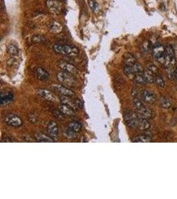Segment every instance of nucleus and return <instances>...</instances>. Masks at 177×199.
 <instances>
[{"label":"nucleus","instance_id":"obj_26","mask_svg":"<svg viewBox=\"0 0 177 199\" xmlns=\"http://www.w3.org/2000/svg\"><path fill=\"white\" fill-rule=\"evenodd\" d=\"M143 74H144L145 79L147 80V83H153L154 82V74H153L152 72L148 71L147 69H146Z\"/></svg>","mask_w":177,"mask_h":199},{"label":"nucleus","instance_id":"obj_15","mask_svg":"<svg viewBox=\"0 0 177 199\" xmlns=\"http://www.w3.org/2000/svg\"><path fill=\"white\" fill-rule=\"evenodd\" d=\"M150 126V123L149 122L147 118H145V117L139 114V122L138 125H137V128L140 130H147L148 129H149Z\"/></svg>","mask_w":177,"mask_h":199},{"label":"nucleus","instance_id":"obj_8","mask_svg":"<svg viewBox=\"0 0 177 199\" xmlns=\"http://www.w3.org/2000/svg\"><path fill=\"white\" fill-rule=\"evenodd\" d=\"M36 93L39 96L42 97L43 98L49 101V102H56L58 100L57 96L53 94V92L48 90L47 89H39L36 91Z\"/></svg>","mask_w":177,"mask_h":199},{"label":"nucleus","instance_id":"obj_11","mask_svg":"<svg viewBox=\"0 0 177 199\" xmlns=\"http://www.w3.org/2000/svg\"><path fill=\"white\" fill-rule=\"evenodd\" d=\"M35 75L39 80L43 81V82L49 80L50 78L49 72L45 69L41 68V67H37L35 69Z\"/></svg>","mask_w":177,"mask_h":199},{"label":"nucleus","instance_id":"obj_28","mask_svg":"<svg viewBox=\"0 0 177 199\" xmlns=\"http://www.w3.org/2000/svg\"><path fill=\"white\" fill-rule=\"evenodd\" d=\"M154 82L157 84V85L159 88H164L165 87V82L162 78L159 75H156L154 77Z\"/></svg>","mask_w":177,"mask_h":199},{"label":"nucleus","instance_id":"obj_27","mask_svg":"<svg viewBox=\"0 0 177 199\" xmlns=\"http://www.w3.org/2000/svg\"><path fill=\"white\" fill-rule=\"evenodd\" d=\"M160 105L161 106L162 108H169L171 106V102L170 101L168 100L167 98L162 96L160 98Z\"/></svg>","mask_w":177,"mask_h":199},{"label":"nucleus","instance_id":"obj_10","mask_svg":"<svg viewBox=\"0 0 177 199\" xmlns=\"http://www.w3.org/2000/svg\"><path fill=\"white\" fill-rule=\"evenodd\" d=\"M52 88L57 91L58 93L60 94L62 96H66L69 97H73L75 96V93L71 89L65 87L61 85L56 84V85H52Z\"/></svg>","mask_w":177,"mask_h":199},{"label":"nucleus","instance_id":"obj_6","mask_svg":"<svg viewBox=\"0 0 177 199\" xmlns=\"http://www.w3.org/2000/svg\"><path fill=\"white\" fill-rule=\"evenodd\" d=\"M60 102L63 104L69 106L74 110H76L77 108H82V104H80L79 100H74L72 99V97L63 96L60 97Z\"/></svg>","mask_w":177,"mask_h":199},{"label":"nucleus","instance_id":"obj_24","mask_svg":"<svg viewBox=\"0 0 177 199\" xmlns=\"http://www.w3.org/2000/svg\"><path fill=\"white\" fill-rule=\"evenodd\" d=\"M7 52L11 56H16L18 55L19 53V49L17 47L13 44H10L9 46L7 47Z\"/></svg>","mask_w":177,"mask_h":199},{"label":"nucleus","instance_id":"obj_14","mask_svg":"<svg viewBox=\"0 0 177 199\" xmlns=\"http://www.w3.org/2000/svg\"><path fill=\"white\" fill-rule=\"evenodd\" d=\"M48 29L50 32L54 33V34H58L63 31V27L62 25L57 21H52L48 25Z\"/></svg>","mask_w":177,"mask_h":199},{"label":"nucleus","instance_id":"obj_3","mask_svg":"<svg viewBox=\"0 0 177 199\" xmlns=\"http://www.w3.org/2000/svg\"><path fill=\"white\" fill-rule=\"evenodd\" d=\"M124 120L128 126L133 128H137L139 122V114L131 111H127L124 114Z\"/></svg>","mask_w":177,"mask_h":199},{"label":"nucleus","instance_id":"obj_7","mask_svg":"<svg viewBox=\"0 0 177 199\" xmlns=\"http://www.w3.org/2000/svg\"><path fill=\"white\" fill-rule=\"evenodd\" d=\"M58 65L62 71L68 72L72 75H76L78 73V70L76 67L71 63L66 62V61H60L58 63Z\"/></svg>","mask_w":177,"mask_h":199},{"label":"nucleus","instance_id":"obj_29","mask_svg":"<svg viewBox=\"0 0 177 199\" xmlns=\"http://www.w3.org/2000/svg\"><path fill=\"white\" fill-rule=\"evenodd\" d=\"M133 104L135 108L136 109V110H139L140 108L144 106V104H143L141 101L140 100L139 98H133Z\"/></svg>","mask_w":177,"mask_h":199},{"label":"nucleus","instance_id":"obj_16","mask_svg":"<svg viewBox=\"0 0 177 199\" xmlns=\"http://www.w3.org/2000/svg\"><path fill=\"white\" fill-rule=\"evenodd\" d=\"M59 110L63 113L64 116H72L74 115V110L70 108L69 106L62 104L59 106Z\"/></svg>","mask_w":177,"mask_h":199},{"label":"nucleus","instance_id":"obj_33","mask_svg":"<svg viewBox=\"0 0 177 199\" xmlns=\"http://www.w3.org/2000/svg\"><path fill=\"white\" fill-rule=\"evenodd\" d=\"M76 132H75V131L70 130V129L68 128H67V129L65 130V132H64V134H65L66 137L68 139L74 138V137L76 136Z\"/></svg>","mask_w":177,"mask_h":199},{"label":"nucleus","instance_id":"obj_23","mask_svg":"<svg viewBox=\"0 0 177 199\" xmlns=\"http://www.w3.org/2000/svg\"><path fill=\"white\" fill-rule=\"evenodd\" d=\"M67 128L77 133L80 131L81 128H82V125H81L80 123L77 122H72L69 123L68 125H67Z\"/></svg>","mask_w":177,"mask_h":199},{"label":"nucleus","instance_id":"obj_9","mask_svg":"<svg viewBox=\"0 0 177 199\" xmlns=\"http://www.w3.org/2000/svg\"><path fill=\"white\" fill-rule=\"evenodd\" d=\"M141 98L142 101L150 104H153L156 102V96L152 91L148 90H143L141 92Z\"/></svg>","mask_w":177,"mask_h":199},{"label":"nucleus","instance_id":"obj_2","mask_svg":"<svg viewBox=\"0 0 177 199\" xmlns=\"http://www.w3.org/2000/svg\"><path fill=\"white\" fill-rule=\"evenodd\" d=\"M57 78L58 82L64 85L74 86L76 84V80L74 76L68 72L64 71L59 72L57 74Z\"/></svg>","mask_w":177,"mask_h":199},{"label":"nucleus","instance_id":"obj_17","mask_svg":"<svg viewBox=\"0 0 177 199\" xmlns=\"http://www.w3.org/2000/svg\"><path fill=\"white\" fill-rule=\"evenodd\" d=\"M35 139L36 141L39 142H47V143H52L54 142V140L52 139L51 137L47 136L45 134L43 133H36L35 135Z\"/></svg>","mask_w":177,"mask_h":199},{"label":"nucleus","instance_id":"obj_5","mask_svg":"<svg viewBox=\"0 0 177 199\" xmlns=\"http://www.w3.org/2000/svg\"><path fill=\"white\" fill-rule=\"evenodd\" d=\"M46 7L49 12L53 14H59L62 10V4L57 0H46Z\"/></svg>","mask_w":177,"mask_h":199},{"label":"nucleus","instance_id":"obj_37","mask_svg":"<svg viewBox=\"0 0 177 199\" xmlns=\"http://www.w3.org/2000/svg\"><path fill=\"white\" fill-rule=\"evenodd\" d=\"M175 78H176V80H177V66H176V69H175Z\"/></svg>","mask_w":177,"mask_h":199},{"label":"nucleus","instance_id":"obj_35","mask_svg":"<svg viewBox=\"0 0 177 199\" xmlns=\"http://www.w3.org/2000/svg\"><path fill=\"white\" fill-rule=\"evenodd\" d=\"M88 4H89L90 7L91 9H93V10H95L98 7L97 3L95 2V1H94V0H89Z\"/></svg>","mask_w":177,"mask_h":199},{"label":"nucleus","instance_id":"obj_1","mask_svg":"<svg viewBox=\"0 0 177 199\" xmlns=\"http://www.w3.org/2000/svg\"><path fill=\"white\" fill-rule=\"evenodd\" d=\"M52 49L55 52L62 55H76L78 53V50L75 47L68 44H55L52 46Z\"/></svg>","mask_w":177,"mask_h":199},{"label":"nucleus","instance_id":"obj_12","mask_svg":"<svg viewBox=\"0 0 177 199\" xmlns=\"http://www.w3.org/2000/svg\"><path fill=\"white\" fill-rule=\"evenodd\" d=\"M152 54L153 58L156 61L163 57L165 55V47L162 45H157L153 48Z\"/></svg>","mask_w":177,"mask_h":199},{"label":"nucleus","instance_id":"obj_21","mask_svg":"<svg viewBox=\"0 0 177 199\" xmlns=\"http://www.w3.org/2000/svg\"><path fill=\"white\" fill-rule=\"evenodd\" d=\"M134 82H135L137 85H145L147 84V80L145 79V77L144 74L141 72V73L136 74L134 77Z\"/></svg>","mask_w":177,"mask_h":199},{"label":"nucleus","instance_id":"obj_36","mask_svg":"<svg viewBox=\"0 0 177 199\" xmlns=\"http://www.w3.org/2000/svg\"><path fill=\"white\" fill-rule=\"evenodd\" d=\"M131 95H132V97H133L134 98H135L136 95H137V92H136L135 90H132Z\"/></svg>","mask_w":177,"mask_h":199},{"label":"nucleus","instance_id":"obj_22","mask_svg":"<svg viewBox=\"0 0 177 199\" xmlns=\"http://www.w3.org/2000/svg\"><path fill=\"white\" fill-rule=\"evenodd\" d=\"M131 70L132 72V74L133 75H135L136 74L141 73L143 72V68L142 65L140 63L136 62L133 65L131 66Z\"/></svg>","mask_w":177,"mask_h":199},{"label":"nucleus","instance_id":"obj_30","mask_svg":"<svg viewBox=\"0 0 177 199\" xmlns=\"http://www.w3.org/2000/svg\"><path fill=\"white\" fill-rule=\"evenodd\" d=\"M147 69L148 71H149L150 72H152V73L154 75H157V74L158 73V69H157V67L152 63L147 64Z\"/></svg>","mask_w":177,"mask_h":199},{"label":"nucleus","instance_id":"obj_20","mask_svg":"<svg viewBox=\"0 0 177 199\" xmlns=\"http://www.w3.org/2000/svg\"><path fill=\"white\" fill-rule=\"evenodd\" d=\"M132 141L134 143H149L151 141V138L146 135H139L135 137Z\"/></svg>","mask_w":177,"mask_h":199},{"label":"nucleus","instance_id":"obj_31","mask_svg":"<svg viewBox=\"0 0 177 199\" xmlns=\"http://www.w3.org/2000/svg\"><path fill=\"white\" fill-rule=\"evenodd\" d=\"M165 53L167 55H169L170 57H175V50L173 48V47L170 44H168L165 47Z\"/></svg>","mask_w":177,"mask_h":199},{"label":"nucleus","instance_id":"obj_25","mask_svg":"<svg viewBox=\"0 0 177 199\" xmlns=\"http://www.w3.org/2000/svg\"><path fill=\"white\" fill-rule=\"evenodd\" d=\"M31 41L33 43H45L46 39L41 35H35L31 38Z\"/></svg>","mask_w":177,"mask_h":199},{"label":"nucleus","instance_id":"obj_4","mask_svg":"<svg viewBox=\"0 0 177 199\" xmlns=\"http://www.w3.org/2000/svg\"><path fill=\"white\" fill-rule=\"evenodd\" d=\"M4 122L5 124L13 128L20 127L23 124V122L20 117L13 114L5 115L4 117Z\"/></svg>","mask_w":177,"mask_h":199},{"label":"nucleus","instance_id":"obj_34","mask_svg":"<svg viewBox=\"0 0 177 199\" xmlns=\"http://www.w3.org/2000/svg\"><path fill=\"white\" fill-rule=\"evenodd\" d=\"M141 49L144 52H148L151 49V42L148 40H146L143 43Z\"/></svg>","mask_w":177,"mask_h":199},{"label":"nucleus","instance_id":"obj_19","mask_svg":"<svg viewBox=\"0 0 177 199\" xmlns=\"http://www.w3.org/2000/svg\"><path fill=\"white\" fill-rule=\"evenodd\" d=\"M137 113L141 115L143 117H145V118H150L152 116V112L150 110L149 108H148L146 106H143L139 110H137Z\"/></svg>","mask_w":177,"mask_h":199},{"label":"nucleus","instance_id":"obj_32","mask_svg":"<svg viewBox=\"0 0 177 199\" xmlns=\"http://www.w3.org/2000/svg\"><path fill=\"white\" fill-rule=\"evenodd\" d=\"M53 116L58 120H64V115L59 110H55L53 112Z\"/></svg>","mask_w":177,"mask_h":199},{"label":"nucleus","instance_id":"obj_13","mask_svg":"<svg viewBox=\"0 0 177 199\" xmlns=\"http://www.w3.org/2000/svg\"><path fill=\"white\" fill-rule=\"evenodd\" d=\"M47 130L49 136L51 137L52 138H55L57 137L58 134V127L57 123L55 122H50L47 125Z\"/></svg>","mask_w":177,"mask_h":199},{"label":"nucleus","instance_id":"obj_18","mask_svg":"<svg viewBox=\"0 0 177 199\" xmlns=\"http://www.w3.org/2000/svg\"><path fill=\"white\" fill-rule=\"evenodd\" d=\"M123 59H124V66H131L137 62L135 58L131 53H125Z\"/></svg>","mask_w":177,"mask_h":199}]
</instances>
